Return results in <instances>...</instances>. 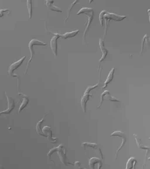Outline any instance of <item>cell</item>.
Returning a JSON list of instances; mask_svg holds the SVG:
<instances>
[{
    "label": "cell",
    "mask_w": 150,
    "mask_h": 169,
    "mask_svg": "<svg viewBox=\"0 0 150 169\" xmlns=\"http://www.w3.org/2000/svg\"><path fill=\"white\" fill-rule=\"evenodd\" d=\"M147 37V35H145L144 36V37H143V40L142 41V44H141V51L140 54L142 53V52L144 50V43Z\"/></svg>",
    "instance_id": "obj_24"
},
{
    "label": "cell",
    "mask_w": 150,
    "mask_h": 169,
    "mask_svg": "<svg viewBox=\"0 0 150 169\" xmlns=\"http://www.w3.org/2000/svg\"><path fill=\"white\" fill-rule=\"evenodd\" d=\"M7 12H10V11L7 9H5V10H1L0 11V14H1V18H2V16H4V13H6Z\"/></svg>",
    "instance_id": "obj_26"
},
{
    "label": "cell",
    "mask_w": 150,
    "mask_h": 169,
    "mask_svg": "<svg viewBox=\"0 0 150 169\" xmlns=\"http://www.w3.org/2000/svg\"><path fill=\"white\" fill-rule=\"evenodd\" d=\"M47 44H46V43H45L43 42L36 39L32 40H30V42H29L28 47H29V49L30 51V58L29 59V61H28L27 67L26 68L25 71V75L26 74L30 62H32V60H33V54H34V50H33V47H34V46H47Z\"/></svg>",
    "instance_id": "obj_1"
},
{
    "label": "cell",
    "mask_w": 150,
    "mask_h": 169,
    "mask_svg": "<svg viewBox=\"0 0 150 169\" xmlns=\"http://www.w3.org/2000/svg\"><path fill=\"white\" fill-rule=\"evenodd\" d=\"M97 163L98 164V165L100 167V169L102 165V163H101V161L100 159L97 158V157H92L89 160V165L91 169H94L95 165Z\"/></svg>",
    "instance_id": "obj_13"
},
{
    "label": "cell",
    "mask_w": 150,
    "mask_h": 169,
    "mask_svg": "<svg viewBox=\"0 0 150 169\" xmlns=\"http://www.w3.org/2000/svg\"><path fill=\"white\" fill-rule=\"evenodd\" d=\"M107 13V11H101L99 16V19H100V24L101 26H103V22H104V17L105 15Z\"/></svg>",
    "instance_id": "obj_23"
},
{
    "label": "cell",
    "mask_w": 150,
    "mask_h": 169,
    "mask_svg": "<svg viewBox=\"0 0 150 169\" xmlns=\"http://www.w3.org/2000/svg\"><path fill=\"white\" fill-rule=\"evenodd\" d=\"M74 166H75V168H78V169H81V163L79 161H76L74 163Z\"/></svg>",
    "instance_id": "obj_25"
},
{
    "label": "cell",
    "mask_w": 150,
    "mask_h": 169,
    "mask_svg": "<svg viewBox=\"0 0 150 169\" xmlns=\"http://www.w3.org/2000/svg\"><path fill=\"white\" fill-rule=\"evenodd\" d=\"M79 33V30H76V31H72L70 33H67L63 35H60V37L63 39H67L69 38H73L76 35Z\"/></svg>",
    "instance_id": "obj_16"
},
{
    "label": "cell",
    "mask_w": 150,
    "mask_h": 169,
    "mask_svg": "<svg viewBox=\"0 0 150 169\" xmlns=\"http://www.w3.org/2000/svg\"><path fill=\"white\" fill-rule=\"evenodd\" d=\"M29 100L28 99L27 96L25 95V97L23 98V102L21 103L20 107H19V109L18 113H20V112L23 109H25V107L27 105V104L29 103Z\"/></svg>",
    "instance_id": "obj_19"
},
{
    "label": "cell",
    "mask_w": 150,
    "mask_h": 169,
    "mask_svg": "<svg viewBox=\"0 0 150 169\" xmlns=\"http://www.w3.org/2000/svg\"><path fill=\"white\" fill-rule=\"evenodd\" d=\"M32 0H27V7L28 8V15L29 18L31 19L33 14V10H32Z\"/></svg>",
    "instance_id": "obj_20"
},
{
    "label": "cell",
    "mask_w": 150,
    "mask_h": 169,
    "mask_svg": "<svg viewBox=\"0 0 150 169\" xmlns=\"http://www.w3.org/2000/svg\"><path fill=\"white\" fill-rule=\"evenodd\" d=\"M48 113H47L46 114V115H45L44 117L43 118H42V120L40 121L38 123H37L36 125V132L38 134H40L41 136H44V137H47V136H46L44 134V132H42V131H41V124H42V122H43L44 120L45 117H46L47 116V114H48Z\"/></svg>",
    "instance_id": "obj_18"
},
{
    "label": "cell",
    "mask_w": 150,
    "mask_h": 169,
    "mask_svg": "<svg viewBox=\"0 0 150 169\" xmlns=\"http://www.w3.org/2000/svg\"><path fill=\"white\" fill-rule=\"evenodd\" d=\"M136 163H137V160L133 157H131L127 162L126 168L127 169H134Z\"/></svg>",
    "instance_id": "obj_17"
},
{
    "label": "cell",
    "mask_w": 150,
    "mask_h": 169,
    "mask_svg": "<svg viewBox=\"0 0 150 169\" xmlns=\"http://www.w3.org/2000/svg\"><path fill=\"white\" fill-rule=\"evenodd\" d=\"M126 18V16H124L118 15L114 13H108V12L105 15L104 17V18L105 19L106 21L109 20H114L116 21H121L125 19Z\"/></svg>",
    "instance_id": "obj_7"
},
{
    "label": "cell",
    "mask_w": 150,
    "mask_h": 169,
    "mask_svg": "<svg viewBox=\"0 0 150 169\" xmlns=\"http://www.w3.org/2000/svg\"><path fill=\"white\" fill-rule=\"evenodd\" d=\"M5 95H6V96L7 97L8 107V109L7 110L1 112V115L2 114H9L15 108V102H14V100L13 99V98L11 96L6 95V93H5Z\"/></svg>",
    "instance_id": "obj_6"
},
{
    "label": "cell",
    "mask_w": 150,
    "mask_h": 169,
    "mask_svg": "<svg viewBox=\"0 0 150 169\" xmlns=\"http://www.w3.org/2000/svg\"><path fill=\"white\" fill-rule=\"evenodd\" d=\"M147 12L148 13V15H149V20L150 23V9H148Z\"/></svg>",
    "instance_id": "obj_28"
},
{
    "label": "cell",
    "mask_w": 150,
    "mask_h": 169,
    "mask_svg": "<svg viewBox=\"0 0 150 169\" xmlns=\"http://www.w3.org/2000/svg\"><path fill=\"white\" fill-rule=\"evenodd\" d=\"M79 3V1H77V0H76L75 1L72 3V4H71L70 5V7H69V8H68V16H67V18H66L64 22L66 23V22L67 21V20H68L69 19V16H70V13L71 12V11L72 9L74 7V5L75 4H76L77 3Z\"/></svg>",
    "instance_id": "obj_22"
},
{
    "label": "cell",
    "mask_w": 150,
    "mask_h": 169,
    "mask_svg": "<svg viewBox=\"0 0 150 169\" xmlns=\"http://www.w3.org/2000/svg\"><path fill=\"white\" fill-rule=\"evenodd\" d=\"M93 11V8H81V10L79 11V12H77V15H79L82 14H86V13H89V12H91Z\"/></svg>",
    "instance_id": "obj_21"
},
{
    "label": "cell",
    "mask_w": 150,
    "mask_h": 169,
    "mask_svg": "<svg viewBox=\"0 0 150 169\" xmlns=\"http://www.w3.org/2000/svg\"><path fill=\"white\" fill-rule=\"evenodd\" d=\"M54 1L52 0H47L46 1V4L47 7L49 8V10L53 11H55V12H59V13H62V11L59 8L56 6L53 5V4H54Z\"/></svg>",
    "instance_id": "obj_12"
},
{
    "label": "cell",
    "mask_w": 150,
    "mask_h": 169,
    "mask_svg": "<svg viewBox=\"0 0 150 169\" xmlns=\"http://www.w3.org/2000/svg\"><path fill=\"white\" fill-rule=\"evenodd\" d=\"M82 146L84 148V149H86V147H90V148H92L95 150H97L99 152L101 156L102 157V158H103V154H102V152L101 150L100 147H98L97 145L93 143H88V142H84V143H82Z\"/></svg>",
    "instance_id": "obj_10"
},
{
    "label": "cell",
    "mask_w": 150,
    "mask_h": 169,
    "mask_svg": "<svg viewBox=\"0 0 150 169\" xmlns=\"http://www.w3.org/2000/svg\"><path fill=\"white\" fill-rule=\"evenodd\" d=\"M93 11L91 12H89V13H86V14L88 17V21L87 22L86 24V28L85 31H84V33H83V38H85L86 33L88 32V30H89V27L90 26L91 24L92 20H93Z\"/></svg>",
    "instance_id": "obj_15"
},
{
    "label": "cell",
    "mask_w": 150,
    "mask_h": 169,
    "mask_svg": "<svg viewBox=\"0 0 150 169\" xmlns=\"http://www.w3.org/2000/svg\"><path fill=\"white\" fill-rule=\"evenodd\" d=\"M93 95H90L89 93L85 92H84L81 100V106L82 109L83 110L84 112H86V103L89 100L90 97H91Z\"/></svg>",
    "instance_id": "obj_8"
},
{
    "label": "cell",
    "mask_w": 150,
    "mask_h": 169,
    "mask_svg": "<svg viewBox=\"0 0 150 169\" xmlns=\"http://www.w3.org/2000/svg\"><path fill=\"white\" fill-rule=\"evenodd\" d=\"M111 136H118V137H122V142L121 146H120L118 149L117 150V152H116V154L115 155V160H116L117 159V156H118V154L119 152L122 148L124 147V146L126 142L127 139L125 134L122 132L121 131H117L114 132L111 134Z\"/></svg>",
    "instance_id": "obj_3"
},
{
    "label": "cell",
    "mask_w": 150,
    "mask_h": 169,
    "mask_svg": "<svg viewBox=\"0 0 150 169\" xmlns=\"http://www.w3.org/2000/svg\"><path fill=\"white\" fill-rule=\"evenodd\" d=\"M114 72H115V68H112L108 75L107 79L104 82V85L102 88V89L107 88L108 85L112 81V79L114 78Z\"/></svg>",
    "instance_id": "obj_14"
},
{
    "label": "cell",
    "mask_w": 150,
    "mask_h": 169,
    "mask_svg": "<svg viewBox=\"0 0 150 169\" xmlns=\"http://www.w3.org/2000/svg\"><path fill=\"white\" fill-rule=\"evenodd\" d=\"M99 45H100V49L102 54V57H101V58H100L99 62H101L104 60L105 58H106L108 52V50L105 47L104 42L101 39H100Z\"/></svg>",
    "instance_id": "obj_9"
},
{
    "label": "cell",
    "mask_w": 150,
    "mask_h": 169,
    "mask_svg": "<svg viewBox=\"0 0 150 169\" xmlns=\"http://www.w3.org/2000/svg\"><path fill=\"white\" fill-rule=\"evenodd\" d=\"M105 100H110L111 102H120L118 99H117L116 98L113 97L111 95H110L109 91L105 90V91H104V92L101 95L100 102V105L98 107V109L100 108L101 106H102L103 102Z\"/></svg>",
    "instance_id": "obj_2"
},
{
    "label": "cell",
    "mask_w": 150,
    "mask_h": 169,
    "mask_svg": "<svg viewBox=\"0 0 150 169\" xmlns=\"http://www.w3.org/2000/svg\"><path fill=\"white\" fill-rule=\"evenodd\" d=\"M146 41L147 44L150 46V38L147 37L146 39Z\"/></svg>",
    "instance_id": "obj_27"
},
{
    "label": "cell",
    "mask_w": 150,
    "mask_h": 169,
    "mask_svg": "<svg viewBox=\"0 0 150 169\" xmlns=\"http://www.w3.org/2000/svg\"><path fill=\"white\" fill-rule=\"evenodd\" d=\"M25 56L23 57L20 60L16 61L15 63H13L9 66L8 72L11 77H15V76H16V75H14L13 74V72H14L15 70H16L19 67L22 65V64L23 63V61H25Z\"/></svg>",
    "instance_id": "obj_4"
},
{
    "label": "cell",
    "mask_w": 150,
    "mask_h": 169,
    "mask_svg": "<svg viewBox=\"0 0 150 169\" xmlns=\"http://www.w3.org/2000/svg\"><path fill=\"white\" fill-rule=\"evenodd\" d=\"M59 156L60 157V159L61 161L62 162L63 164H64L66 165H67L68 164H71V163H67L66 162V153L65 151H63L62 150V146L61 145L59 146Z\"/></svg>",
    "instance_id": "obj_11"
},
{
    "label": "cell",
    "mask_w": 150,
    "mask_h": 169,
    "mask_svg": "<svg viewBox=\"0 0 150 169\" xmlns=\"http://www.w3.org/2000/svg\"><path fill=\"white\" fill-rule=\"evenodd\" d=\"M53 35H54V37L52 38L50 42V45L51 48L52 50L55 57L57 56V40L59 38H60V34L58 33H53Z\"/></svg>",
    "instance_id": "obj_5"
}]
</instances>
